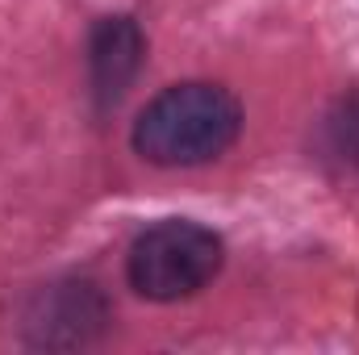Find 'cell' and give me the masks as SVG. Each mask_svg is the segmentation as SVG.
Wrapping results in <instances>:
<instances>
[{
    "label": "cell",
    "instance_id": "277c9868",
    "mask_svg": "<svg viewBox=\"0 0 359 355\" xmlns=\"http://www.w3.org/2000/svg\"><path fill=\"white\" fill-rule=\"evenodd\" d=\"M147 63V38L134 17H100L88 34V80L100 113L117 109Z\"/></svg>",
    "mask_w": 359,
    "mask_h": 355
},
{
    "label": "cell",
    "instance_id": "6da1fadb",
    "mask_svg": "<svg viewBox=\"0 0 359 355\" xmlns=\"http://www.w3.org/2000/svg\"><path fill=\"white\" fill-rule=\"evenodd\" d=\"M243 134V105L222 84L188 80L163 88L134 121V151L155 168H201L222 159Z\"/></svg>",
    "mask_w": 359,
    "mask_h": 355
},
{
    "label": "cell",
    "instance_id": "3957f363",
    "mask_svg": "<svg viewBox=\"0 0 359 355\" xmlns=\"http://www.w3.org/2000/svg\"><path fill=\"white\" fill-rule=\"evenodd\" d=\"M109 301L92 280H55L42 284L25 305V339L34 347H88L109 326Z\"/></svg>",
    "mask_w": 359,
    "mask_h": 355
},
{
    "label": "cell",
    "instance_id": "5b68a950",
    "mask_svg": "<svg viewBox=\"0 0 359 355\" xmlns=\"http://www.w3.org/2000/svg\"><path fill=\"white\" fill-rule=\"evenodd\" d=\"M313 155L339 172V176H359V88L343 92L318 121Z\"/></svg>",
    "mask_w": 359,
    "mask_h": 355
},
{
    "label": "cell",
    "instance_id": "7a4b0ae2",
    "mask_svg": "<svg viewBox=\"0 0 359 355\" xmlns=\"http://www.w3.org/2000/svg\"><path fill=\"white\" fill-rule=\"evenodd\" d=\"M226 264V243L201 222L188 217H168L147 226L130 255H126V276L138 297L147 301H184L201 293Z\"/></svg>",
    "mask_w": 359,
    "mask_h": 355
}]
</instances>
